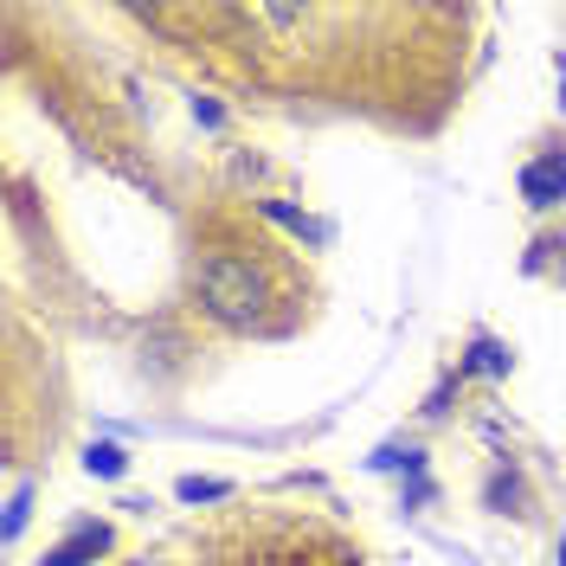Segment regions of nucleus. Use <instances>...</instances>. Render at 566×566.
Wrapping results in <instances>:
<instances>
[{"instance_id":"9","label":"nucleus","mask_w":566,"mask_h":566,"mask_svg":"<svg viewBox=\"0 0 566 566\" xmlns=\"http://www.w3.org/2000/svg\"><path fill=\"white\" fill-rule=\"evenodd\" d=\"M193 123H200V129H219V123H226V109L212 104V97H193Z\"/></svg>"},{"instance_id":"7","label":"nucleus","mask_w":566,"mask_h":566,"mask_svg":"<svg viewBox=\"0 0 566 566\" xmlns=\"http://www.w3.org/2000/svg\"><path fill=\"white\" fill-rule=\"evenodd\" d=\"M175 495H180V502H226L232 483H219V476H180Z\"/></svg>"},{"instance_id":"3","label":"nucleus","mask_w":566,"mask_h":566,"mask_svg":"<svg viewBox=\"0 0 566 566\" xmlns=\"http://www.w3.org/2000/svg\"><path fill=\"white\" fill-rule=\"evenodd\" d=\"M109 541H116L109 522H77L59 547H45V554H39V566H91L97 554H109Z\"/></svg>"},{"instance_id":"6","label":"nucleus","mask_w":566,"mask_h":566,"mask_svg":"<svg viewBox=\"0 0 566 566\" xmlns=\"http://www.w3.org/2000/svg\"><path fill=\"white\" fill-rule=\"evenodd\" d=\"M84 470H91V476H104V483H116V476L129 470V451L104 438V444H91V451H84Z\"/></svg>"},{"instance_id":"10","label":"nucleus","mask_w":566,"mask_h":566,"mask_svg":"<svg viewBox=\"0 0 566 566\" xmlns=\"http://www.w3.org/2000/svg\"><path fill=\"white\" fill-rule=\"evenodd\" d=\"M554 566H566V534H560V547H554Z\"/></svg>"},{"instance_id":"2","label":"nucleus","mask_w":566,"mask_h":566,"mask_svg":"<svg viewBox=\"0 0 566 566\" xmlns=\"http://www.w3.org/2000/svg\"><path fill=\"white\" fill-rule=\"evenodd\" d=\"M515 187H522V200H528L534 212H554V207L566 200V155H560V148L534 155L528 168H522V180H515Z\"/></svg>"},{"instance_id":"4","label":"nucleus","mask_w":566,"mask_h":566,"mask_svg":"<svg viewBox=\"0 0 566 566\" xmlns=\"http://www.w3.org/2000/svg\"><path fill=\"white\" fill-rule=\"evenodd\" d=\"M509 367H515V354L502 348L495 335H470V348L458 360V374H476V380H509Z\"/></svg>"},{"instance_id":"11","label":"nucleus","mask_w":566,"mask_h":566,"mask_svg":"<svg viewBox=\"0 0 566 566\" xmlns=\"http://www.w3.org/2000/svg\"><path fill=\"white\" fill-rule=\"evenodd\" d=\"M136 566H161V560H136Z\"/></svg>"},{"instance_id":"8","label":"nucleus","mask_w":566,"mask_h":566,"mask_svg":"<svg viewBox=\"0 0 566 566\" xmlns=\"http://www.w3.org/2000/svg\"><path fill=\"white\" fill-rule=\"evenodd\" d=\"M27 509H33V483H20V490H13V502H7V541H20V528H27Z\"/></svg>"},{"instance_id":"1","label":"nucleus","mask_w":566,"mask_h":566,"mask_svg":"<svg viewBox=\"0 0 566 566\" xmlns=\"http://www.w3.org/2000/svg\"><path fill=\"white\" fill-rule=\"evenodd\" d=\"M193 296H200V310L212 322L251 328V322L264 316V303H271V283H264V264H251L239 251H212L207 264L193 271Z\"/></svg>"},{"instance_id":"5","label":"nucleus","mask_w":566,"mask_h":566,"mask_svg":"<svg viewBox=\"0 0 566 566\" xmlns=\"http://www.w3.org/2000/svg\"><path fill=\"white\" fill-rule=\"evenodd\" d=\"M483 502H490L495 515H528V509H522L528 495H522V476H515V470H495L490 483H483Z\"/></svg>"}]
</instances>
